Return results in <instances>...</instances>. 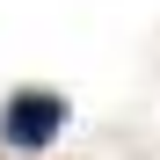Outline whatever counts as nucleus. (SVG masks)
<instances>
[{
	"label": "nucleus",
	"instance_id": "nucleus-1",
	"mask_svg": "<svg viewBox=\"0 0 160 160\" xmlns=\"http://www.w3.org/2000/svg\"><path fill=\"white\" fill-rule=\"evenodd\" d=\"M58 131H66V95H51V88H15V95H8L0 138H8L15 153H44Z\"/></svg>",
	"mask_w": 160,
	"mask_h": 160
}]
</instances>
